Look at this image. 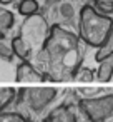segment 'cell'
<instances>
[{
    "instance_id": "6da1fadb",
    "label": "cell",
    "mask_w": 113,
    "mask_h": 122,
    "mask_svg": "<svg viewBox=\"0 0 113 122\" xmlns=\"http://www.w3.org/2000/svg\"><path fill=\"white\" fill-rule=\"evenodd\" d=\"M80 42L78 35L65 30L62 25H52L48 40L38 52L42 74L50 80L73 79L83 59Z\"/></svg>"
},
{
    "instance_id": "7a4b0ae2",
    "label": "cell",
    "mask_w": 113,
    "mask_h": 122,
    "mask_svg": "<svg viewBox=\"0 0 113 122\" xmlns=\"http://www.w3.org/2000/svg\"><path fill=\"white\" fill-rule=\"evenodd\" d=\"M113 34V19L98 12L93 5H83L78 14V39L98 49Z\"/></svg>"
},
{
    "instance_id": "3957f363",
    "label": "cell",
    "mask_w": 113,
    "mask_h": 122,
    "mask_svg": "<svg viewBox=\"0 0 113 122\" xmlns=\"http://www.w3.org/2000/svg\"><path fill=\"white\" fill-rule=\"evenodd\" d=\"M50 30H52V27L48 25L47 19L42 14H35V15L25 17V20L20 25L18 37L25 42V45L30 49V52L33 55L43 49L45 42L48 40Z\"/></svg>"
},
{
    "instance_id": "277c9868",
    "label": "cell",
    "mask_w": 113,
    "mask_h": 122,
    "mask_svg": "<svg viewBox=\"0 0 113 122\" xmlns=\"http://www.w3.org/2000/svg\"><path fill=\"white\" fill-rule=\"evenodd\" d=\"M58 92L55 87H30L18 90L17 99H20L32 114H42L43 110H52L50 105L58 97Z\"/></svg>"
},
{
    "instance_id": "5b68a950",
    "label": "cell",
    "mask_w": 113,
    "mask_h": 122,
    "mask_svg": "<svg viewBox=\"0 0 113 122\" xmlns=\"http://www.w3.org/2000/svg\"><path fill=\"white\" fill-rule=\"evenodd\" d=\"M78 109L88 119V122H103L113 115V94L80 99Z\"/></svg>"
},
{
    "instance_id": "8992f818",
    "label": "cell",
    "mask_w": 113,
    "mask_h": 122,
    "mask_svg": "<svg viewBox=\"0 0 113 122\" xmlns=\"http://www.w3.org/2000/svg\"><path fill=\"white\" fill-rule=\"evenodd\" d=\"M15 79L18 82H42L47 80V77L42 74V70H38L30 60H23L18 64L17 72H15Z\"/></svg>"
},
{
    "instance_id": "52a82bcc",
    "label": "cell",
    "mask_w": 113,
    "mask_h": 122,
    "mask_svg": "<svg viewBox=\"0 0 113 122\" xmlns=\"http://www.w3.org/2000/svg\"><path fill=\"white\" fill-rule=\"evenodd\" d=\"M45 122H77V115H75V112L70 105L62 104V105L53 107L47 114Z\"/></svg>"
},
{
    "instance_id": "ba28073f",
    "label": "cell",
    "mask_w": 113,
    "mask_h": 122,
    "mask_svg": "<svg viewBox=\"0 0 113 122\" xmlns=\"http://www.w3.org/2000/svg\"><path fill=\"white\" fill-rule=\"evenodd\" d=\"M10 47H12L14 57H18L22 62H23V60H30V59H32V52H30V49L25 45V42H23L18 35H15V37L10 40Z\"/></svg>"
},
{
    "instance_id": "9c48e42d",
    "label": "cell",
    "mask_w": 113,
    "mask_h": 122,
    "mask_svg": "<svg viewBox=\"0 0 113 122\" xmlns=\"http://www.w3.org/2000/svg\"><path fill=\"white\" fill-rule=\"evenodd\" d=\"M113 77V57H108L98 62V69L95 72V79L98 82H108Z\"/></svg>"
},
{
    "instance_id": "30bf717a",
    "label": "cell",
    "mask_w": 113,
    "mask_h": 122,
    "mask_svg": "<svg viewBox=\"0 0 113 122\" xmlns=\"http://www.w3.org/2000/svg\"><path fill=\"white\" fill-rule=\"evenodd\" d=\"M18 97V90L14 87H0V114L5 112L7 107Z\"/></svg>"
},
{
    "instance_id": "8fae6325",
    "label": "cell",
    "mask_w": 113,
    "mask_h": 122,
    "mask_svg": "<svg viewBox=\"0 0 113 122\" xmlns=\"http://www.w3.org/2000/svg\"><path fill=\"white\" fill-rule=\"evenodd\" d=\"M14 22H15V17L10 10L0 9V37H5L10 32V29L14 27Z\"/></svg>"
},
{
    "instance_id": "7c38bea8",
    "label": "cell",
    "mask_w": 113,
    "mask_h": 122,
    "mask_svg": "<svg viewBox=\"0 0 113 122\" xmlns=\"http://www.w3.org/2000/svg\"><path fill=\"white\" fill-rule=\"evenodd\" d=\"M108 57H113V34L96 49V54H95V60L96 62H101Z\"/></svg>"
},
{
    "instance_id": "4fadbf2b",
    "label": "cell",
    "mask_w": 113,
    "mask_h": 122,
    "mask_svg": "<svg viewBox=\"0 0 113 122\" xmlns=\"http://www.w3.org/2000/svg\"><path fill=\"white\" fill-rule=\"evenodd\" d=\"M18 14L23 15V17H30V15L38 14V2L37 0H20Z\"/></svg>"
},
{
    "instance_id": "5bb4252c",
    "label": "cell",
    "mask_w": 113,
    "mask_h": 122,
    "mask_svg": "<svg viewBox=\"0 0 113 122\" xmlns=\"http://www.w3.org/2000/svg\"><path fill=\"white\" fill-rule=\"evenodd\" d=\"M0 122H30L28 117H25L22 112L15 110H5L0 114Z\"/></svg>"
},
{
    "instance_id": "9a60e30c",
    "label": "cell",
    "mask_w": 113,
    "mask_h": 122,
    "mask_svg": "<svg viewBox=\"0 0 113 122\" xmlns=\"http://www.w3.org/2000/svg\"><path fill=\"white\" fill-rule=\"evenodd\" d=\"M12 57H14V52H12L10 44H7V42L4 40V37H0V59L10 60Z\"/></svg>"
},
{
    "instance_id": "2e32d148",
    "label": "cell",
    "mask_w": 113,
    "mask_h": 122,
    "mask_svg": "<svg viewBox=\"0 0 113 122\" xmlns=\"http://www.w3.org/2000/svg\"><path fill=\"white\" fill-rule=\"evenodd\" d=\"M95 77V74L90 70V69H86V67H80L77 72H75V75H73V79L75 80H91Z\"/></svg>"
},
{
    "instance_id": "e0dca14e",
    "label": "cell",
    "mask_w": 113,
    "mask_h": 122,
    "mask_svg": "<svg viewBox=\"0 0 113 122\" xmlns=\"http://www.w3.org/2000/svg\"><path fill=\"white\" fill-rule=\"evenodd\" d=\"M12 2H14V0H0V4H2V5H9Z\"/></svg>"
}]
</instances>
